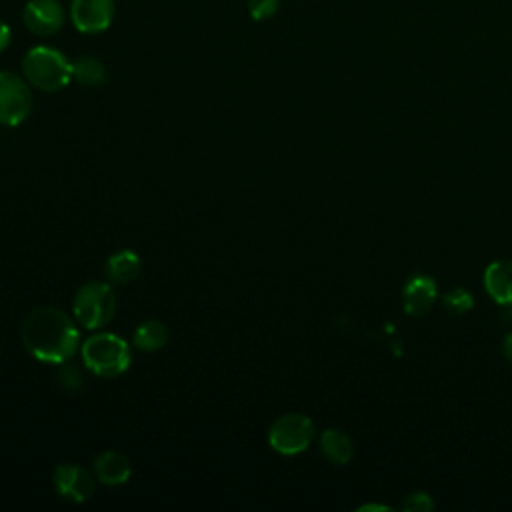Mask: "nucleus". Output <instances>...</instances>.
<instances>
[{
    "instance_id": "nucleus-4",
    "label": "nucleus",
    "mask_w": 512,
    "mask_h": 512,
    "mask_svg": "<svg viewBox=\"0 0 512 512\" xmlns=\"http://www.w3.org/2000/svg\"><path fill=\"white\" fill-rule=\"evenodd\" d=\"M74 318L88 330L106 326L116 314V294L106 282H88L74 296Z\"/></svg>"
},
{
    "instance_id": "nucleus-18",
    "label": "nucleus",
    "mask_w": 512,
    "mask_h": 512,
    "mask_svg": "<svg viewBox=\"0 0 512 512\" xmlns=\"http://www.w3.org/2000/svg\"><path fill=\"white\" fill-rule=\"evenodd\" d=\"M402 508L408 510V512H428L434 508V500L428 492H410L404 502H402Z\"/></svg>"
},
{
    "instance_id": "nucleus-8",
    "label": "nucleus",
    "mask_w": 512,
    "mask_h": 512,
    "mask_svg": "<svg viewBox=\"0 0 512 512\" xmlns=\"http://www.w3.org/2000/svg\"><path fill=\"white\" fill-rule=\"evenodd\" d=\"M24 26L36 36H52L62 30L66 12L60 0H28L22 10Z\"/></svg>"
},
{
    "instance_id": "nucleus-10",
    "label": "nucleus",
    "mask_w": 512,
    "mask_h": 512,
    "mask_svg": "<svg viewBox=\"0 0 512 512\" xmlns=\"http://www.w3.org/2000/svg\"><path fill=\"white\" fill-rule=\"evenodd\" d=\"M436 282L426 274H412L402 288V306L408 316H424L436 300Z\"/></svg>"
},
{
    "instance_id": "nucleus-23",
    "label": "nucleus",
    "mask_w": 512,
    "mask_h": 512,
    "mask_svg": "<svg viewBox=\"0 0 512 512\" xmlns=\"http://www.w3.org/2000/svg\"><path fill=\"white\" fill-rule=\"evenodd\" d=\"M356 510H358V512H362V510H380V512H386V510H392V508L386 506V504H364V506H358Z\"/></svg>"
},
{
    "instance_id": "nucleus-2",
    "label": "nucleus",
    "mask_w": 512,
    "mask_h": 512,
    "mask_svg": "<svg viewBox=\"0 0 512 512\" xmlns=\"http://www.w3.org/2000/svg\"><path fill=\"white\" fill-rule=\"evenodd\" d=\"M22 72L30 86L42 92H56L72 80V62L52 46H34L22 58Z\"/></svg>"
},
{
    "instance_id": "nucleus-11",
    "label": "nucleus",
    "mask_w": 512,
    "mask_h": 512,
    "mask_svg": "<svg viewBox=\"0 0 512 512\" xmlns=\"http://www.w3.org/2000/svg\"><path fill=\"white\" fill-rule=\"evenodd\" d=\"M488 296L502 306H512V260H494L484 270Z\"/></svg>"
},
{
    "instance_id": "nucleus-22",
    "label": "nucleus",
    "mask_w": 512,
    "mask_h": 512,
    "mask_svg": "<svg viewBox=\"0 0 512 512\" xmlns=\"http://www.w3.org/2000/svg\"><path fill=\"white\" fill-rule=\"evenodd\" d=\"M502 354L508 362H512V332H508L502 340Z\"/></svg>"
},
{
    "instance_id": "nucleus-15",
    "label": "nucleus",
    "mask_w": 512,
    "mask_h": 512,
    "mask_svg": "<svg viewBox=\"0 0 512 512\" xmlns=\"http://www.w3.org/2000/svg\"><path fill=\"white\" fill-rule=\"evenodd\" d=\"M168 340V328L160 320H144L134 330V346L144 352L160 350Z\"/></svg>"
},
{
    "instance_id": "nucleus-3",
    "label": "nucleus",
    "mask_w": 512,
    "mask_h": 512,
    "mask_svg": "<svg viewBox=\"0 0 512 512\" xmlns=\"http://www.w3.org/2000/svg\"><path fill=\"white\" fill-rule=\"evenodd\" d=\"M82 362L100 378H116L128 370L132 352L124 338L112 332H98L82 344Z\"/></svg>"
},
{
    "instance_id": "nucleus-12",
    "label": "nucleus",
    "mask_w": 512,
    "mask_h": 512,
    "mask_svg": "<svg viewBox=\"0 0 512 512\" xmlns=\"http://www.w3.org/2000/svg\"><path fill=\"white\" fill-rule=\"evenodd\" d=\"M130 472H132L130 462L120 452L106 450L94 458V474L106 486L124 484L130 478Z\"/></svg>"
},
{
    "instance_id": "nucleus-16",
    "label": "nucleus",
    "mask_w": 512,
    "mask_h": 512,
    "mask_svg": "<svg viewBox=\"0 0 512 512\" xmlns=\"http://www.w3.org/2000/svg\"><path fill=\"white\" fill-rule=\"evenodd\" d=\"M72 78L82 86H100L106 80V68L94 56H78L72 62Z\"/></svg>"
},
{
    "instance_id": "nucleus-7",
    "label": "nucleus",
    "mask_w": 512,
    "mask_h": 512,
    "mask_svg": "<svg viewBox=\"0 0 512 512\" xmlns=\"http://www.w3.org/2000/svg\"><path fill=\"white\" fill-rule=\"evenodd\" d=\"M116 12L114 0H72L70 2V20L74 28L82 34H100L104 32Z\"/></svg>"
},
{
    "instance_id": "nucleus-6",
    "label": "nucleus",
    "mask_w": 512,
    "mask_h": 512,
    "mask_svg": "<svg viewBox=\"0 0 512 512\" xmlns=\"http://www.w3.org/2000/svg\"><path fill=\"white\" fill-rule=\"evenodd\" d=\"M32 92L26 78L0 70V124L18 126L32 112Z\"/></svg>"
},
{
    "instance_id": "nucleus-20",
    "label": "nucleus",
    "mask_w": 512,
    "mask_h": 512,
    "mask_svg": "<svg viewBox=\"0 0 512 512\" xmlns=\"http://www.w3.org/2000/svg\"><path fill=\"white\" fill-rule=\"evenodd\" d=\"M58 382H60V386H64L66 390H70V392H74V390H78L80 386H82V374H80V370L72 364H66V366H62L60 368V372H58Z\"/></svg>"
},
{
    "instance_id": "nucleus-17",
    "label": "nucleus",
    "mask_w": 512,
    "mask_h": 512,
    "mask_svg": "<svg viewBox=\"0 0 512 512\" xmlns=\"http://www.w3.org/2000/svg\"><path fill=\"white\" fill-rule=\"evenodd\" d=\"M472 304H474V298H472V294H470L468 290H464V288H454V290H450V292L444 296V306H446L450 312H454V314H464V312H468V310L472 308Z\"/></svg>"
},
{
    "instance_id": "nucleus-5",
    "label": "nucleus",
    "mask_w": 512,
    "mask_h": 512,
    "mask_svg": "<svg viewBox=\"0 0 512 512\" xmlns=\"http://www.w3.org/2000/svg\"><path fill=\"white\" fill-rule=\"evenodd\" d=\"M314 440V422L300 412H288L276 418L268 430V444L284 456L304 452Z\"/></svg>"
},
{
    "instance_id": "nucleus-19",
    "label": "nucleus",
    "mask_w": 512,
    "mask_h": 512,
    "mask_svg": "<svg viewBox=\"0 0 512 512\" xmlns=\"http://www.w3.org/2000/svg\"><path fill=\"white\" fill-rule=\"evenodd\" d=\"M280 8V0H248V12L254 20H266Z\"/></svg>"
},
{
    "instance_id": "nucleus-9",
    "label": "nucleus",
    "mask_w": 512,
    "mask_h": 512,
    "mask_svg": "<svg viewBox=\"0 0 512 512\" xmlns=\"http://www.w3.org/2000/svg\"><path fill=\"white\" fill-rule=\"evenodd\" d=\"M54 486L62 498L72 502H86L94 492L92 474L78 464L56 466Z\"/></svg>"
},
{
    "instance_id": "nucleus-1",
    "label": "nucleus",
    "mask_w": 512,
    "mask_h": 512,
    "mask_svg": "<svg viewBox=\"0 0 512 512\" xmlns=\"http://www.w3.org/2000/svg\"><path fill=\"white\" fill-rule=\"evenodd\" d=\"M22 342L26 350L40 362L64 364L68 362L80 342L74 320L60 308H34L22 324Z\"/></svg>"
},
{
    "instance_id": "nucleus-21",
    "label": "nucleus",
    "mask_w": 512,
    "mask_h": 512,
    "mask_svg": "<svg viewBox=\"0 0 512 512\" xmlns=\"http://www.w3.org/2000/svg\"><path fill=\"white\" fill-rule=\"evenodd\" d=\"M10 40H12V30H10V26H8L4 20H0V52H4V50L8 48Z\"/></svg>"
},
{
    "instance_id": "nucleus-13",
    "label": "nucleus",
    "mask_w": 512,
    "mask_h": 512,
    "mask_svg": "<svg viewBox=\"0 0 512 512\" xmlns=\"http://www.w3.org/2000/svg\"><path fill=\"white\" fill-rule=\"evenodd\" d=\"M320 452L326 460H330L332 464H348V460L352 458L354 454V444H352V438L340 430V428H326L322 434H320Z\"/></svg>"
},
{
    "instance_id": "nucleus-14",
    "label": "nucleus",
    "mask_w": 512,
    "mask_h": 512,
    "mask_svg": "<svg viewBox=\"0 0 512 512\" xmlns=\"http://www.w3.org/2000/svg\"><path fill=\"white\" fill-rule=\"evenodd\" d=\"M140 256L134 250H118L106 260V276L114 284H128L140 274Z\"/></svg>"
}]
</instances>
